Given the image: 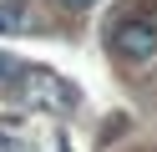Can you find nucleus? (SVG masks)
Masks as SVG:
<instances>
[{"mask_svg": "<svg viewBox=\"0 0 157 152\" xmlns=\"http://www.w3.org/2000/svg\"><path fill=\"white\" fill-rule=\"evenodd\" d=\"M15 96L31 111H51V117H66L76 107V86L66 76H56L51 66H21L15 71Z\"/></svg>", "mask_w": 157, "mask_h": 152, "instance_id": "nucleus-1", "label": "nucleus"}, {"mask_svg": "<svg viewBox=\"0 0 157 152\" xmlns=\"http://www.w3.org/2000/svg\"><path fill=\"white\" fill-rule=\"evenodd\" d=\"M106 46H112L122 61H152L157 56V15H142V10L122 15L112 30H106Z\"/></svg>", "mask_w": 157, "mask_h": 152, "instance_id": "nucleus-2", "label": "nucleus"}, {"mask_svg": "<svg viewBox=\"0 0 157 152\" xmlns=\"http://www.w3.org/2000/svg\"><path fill=\"white\" fill-rule=\"evenodd\" d=\"M25 20H31V10H25L21 0H0V36H15V30H25Z\"/></svg>", "mask_w": 157, "mask_h": 152, "instance_id": "nucleus-3", "label": "nucleus"}, {"mask_svg": "<svg viewBox=\"0 0 157 152\" xmlns=\"http://www.w3.org/2000/svg\"><path fill=\"white\" fill-rule=\"evenodd\" d=\"M15 71H21V66H15V61L0 51V86H10V81H15Z\"/></svg>", "mask_w": 157, "mask_h": 152, "instance_id": "nucleus-4", "label": "nucleus"}, {"mask_svg": "<svg viewBox=\"0 0 157 152\" xmlns=\"http://www.w3.org/2000/svg\"><path fill=\"white\" fill-rule=\"evenodd\" d=\"M56 5H61V10H91L96 0H56Z\"/></svg>", "mask_w": 157, "mask_h": 152, "instance_id": "nucleus-5", "label": "nucleus"}]
</instances>
